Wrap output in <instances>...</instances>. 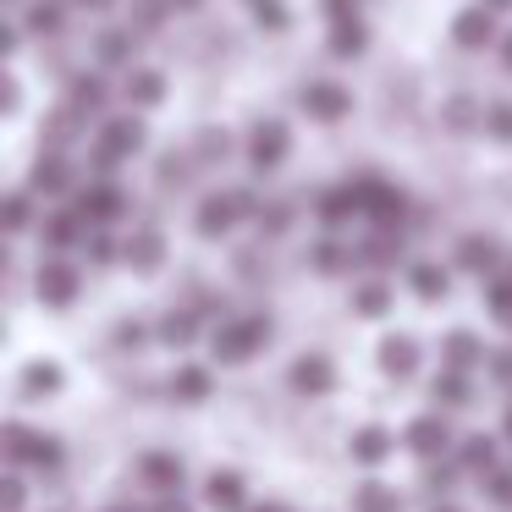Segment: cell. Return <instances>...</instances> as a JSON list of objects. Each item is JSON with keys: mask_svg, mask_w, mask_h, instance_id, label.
I'll use <instances>...</instances> for the list:
<instances>
[{"mask_svg": "<svg viewBox=\"0 0 512 512\" xmlns=\"http://www.w3.org/2000/svg\"><path fill=\"white\" fill-rule=\"evenodd\" d=\"M215 364H248L259 347H270V320L265 314H243V320H221L215 331Z\"/></svg>", "mask_w": 512, "mask_h": 512, "instance_id": "cell-1", "label": "cell"}, {"mask_svg": "<svg viewBox=\"0 0 512 512\" xmlns=\"http://www.w3.org/2000/svg\"><path fill=\"white\" fill-rule=\"evenodd\" d=\"M347 188H353V199H358V215H369L375 226H402L408 199H402L397 182H386V177H358V182H347Z\"/></svg>", "mask_w": 512, "mask_h": 512, "instance_id": "cell-2", "label": "cell"}, {"mask_svg": "<svg viewBox=\"0 0 512 512\" xmlns=\"http://www.w3.org/2000/svg\"><path fill=\"white\" fill-rule=\"evenodd\" d=\"M6 457H12L17 468H56L61 463V441L45 430H28V424H6Z\"/></svg>", "mask_w": 512, "mask_h": 512, "instance_id": "cell-3", "label": "cell"}, {"mask_svg": "<svg viewBox=\"0 0 512 512\" xmlns=\"http://www.w3.org/2000/svg\"><path fill=\"white\" fill-rule=\"evenodd\" d=\"M144 122L138 116H111V122L100 127V149H94V166L100 171H111L116 160H127V155H138L144 149Z\"/></svg>", "mask_w": 512, "mask_h": 512, "instance_id": "cell-4", "label": "cell"}, {"mask_svg": "<svg viewBox=\"0 0 512 512\" xmlns=\"http://www.w3.org/2000/svg\"><path fill=\"white\" fill-rule=\"evenodd\" d=\"M287 122H276V116H265V122L248 127V160H254V171H276L281 160H287Z\"/></svg>", "mask_w": 512, "mask_h": 512, "instance_id": "cell-5", "label": "cell"}, {"mask_svg": "<svg viewBox=\"0 0 512 512\" xmlns=\"http://www.w3.org/2000/svg\"><path fill=\"white\" fill-rule=\"evenodd\" d=\"M78 287H83V276L67 265V259H50V265H39V281H34L39 303H50V309H67V303L78 298Z\"/></svg>", "mask_w": 512, "mask_h": 512, "instance_id": "cell-6", "label": "cell"}, {"mask_svg": "<svg viewBox=\"0 0 512 512\" xmlns=\"http://www.w3.org/2000/svg\"><path fill=\"white\" fill-rule=\"evenodd\" d=\"M237 221H243V199H237V188L232 193H210V199L199 204V215H193L199 237H226Z\"/></svg>", "mask_w": 512, "mask_h": 512, "instance_id": "cell-7", "label": "cell"}, {"mask_svg": "<svg viewBox=\"0 0 512 512\" xmlns=\"http://www.w3.org/2000/svg\"><path fill=\"white\" fill-rule=\"evenodd\" d=\"M89 232H94V221L72 204V210H61V215H50V221H39V237H45V248H78V243H89Z\"/></svg>", "mask_w": 512, "mask_h": 512, "instance_id": "cell-8", "label": "cell"}, {"mask_svg": "<svg viewBox=\"0 0 512 512\" xmlns=\"http://www.w3.org/2000/svg\"><path fill=\"white\" fill-rule=\"evenodd\" d=\"M292 391L298 397H325V391L336 386V364L325 353H303V358H292Z\"/></svg>", "mask_w": 512, "mask_h": 512, "instance_id": "cell-9", "label": "cell"}, {"mask_svg": "<svg viewBox=\"0 0 512 512\" xmlns=\"http://www.w3.org/2000/svg\"><path fill=\"white\" fill-rule=\"evenodd\" d=\"M298 105L314 122H342V116L353 111V94H347L342 83H309V89L298 94Z\"/></svg>", "mask_w": 512, "mask_h": 512, "instance_id": "cell-10", "label": "cell"}, {"mask_svg": "<svg viewBox=\"0 0 512 512\" xmlns=\"http://www.w3.org/2000/svg\"><path fill=\"white\" fill-rule=\"evenodd\" d=\"M490 39H496V12H490L485 0L452 17V45H463V50H485Z\"/></svg>", "mask_w": 512, "mask_h": 512, "instance_id": "cell-11", "label": "cell"}, {"mask_svg": "<svg viewBox=\"0 0 512 512\" xmlns=\"http://www.w3.org/2000/svg\"><path fill=\"white\" fill-rule=\"evenodd\" d=\"M78 210H83V215H89V221H94V226H105V221H116V215H122V210H127V193H122V188H116V182H111V177H100V182H89V188H83V193H78Z\"/></svg>", "mask_w": 512, "mask_h": 512, "instance_id": "cell-12", "label": "cell"}, {"mask_svg": "<svg viewBox=\"0 0 512 512\" xmlns=\"http://www.w3.org/2000/svg\"><path fill=\"white\" fill-rule=\"evenodd\" d=\"M402 441H408L413 457H424V463H430V457H441L446 446H452V430H446L441 413H424V419L408 424V435H402Z\"/></svg>", "mask_w": 512, "mask_h": 512, "instance_id": "cell-13", "label": "cell"}, {"mask_svg": "<svg viewBox=\"0 0 512 512\" xmlns=\"http://www.w3.org/2000/svg\"><path fill=\"white\" fill-rule=\"evenodd\" d=\"M138 479H144L155 496H177V490H182L177 452H144V457H138Z\"/></svg>", "mask_w": 512, "mask_h": 512, "instance_id": "cell-14", "label": "cell"}, {"mask_svg": "<svg viewBox=\"0 0 512 512\" xmlns=\"http://www.w3.org/2000/svg\"><path fill=\"white\" fill-rule=\"evenodd\" d=\"M28 188L45 193V199H67V193H72V166H67V155H56V149H50V155H39Z\"/></svg>", "mask_w": 512, "mask_h": 512, "instance_id": "cell-15", "label": "cell"}, {"mask_svg": "<svg viewBox=\"0 0 512 512\" xmlns=\"http://www.w3.org/2000/svg\"><path fill=\"white\" fill-rule=\"evenodd\" d=\"M457 265L468 270V276H496L501 270V248H496V237H485V232H474V237H463L457 243Z\"/></svg>", "mask_w": 512, "mask_h": 512, "instance_id": "cell-16", "label": "cell"}, {"mask_svg": "<svg viewBox=\"0 0 512 512\" xmlns=\"http://www.w3.org/2000/svg\"><path fill=\"white\" fill-rule=\"evenodd\" d=\"M204 501H210L215 512H243V507H248V485H243V474H232V468L210 474V479H204Z\"/></svg>", "mask_w": 512, "mask_h": 512, "instance_id": "cell-17", "label": "cell"}, {"mask_svg": "<svg viewBox=\"0 0 512 512\" xmlns=\"http://www.w3.org/2000/svg\"><path fill=\"white\" fill-rule=\"evenodd\" d=\"M122 259H127L133 270H160V265H166V237L144 226V232H133V237L122 243Z\"/></svg>", "mask_w": 512, "mask_h": 512, "instance_id": "cell-18", "label": "cell"}, {"mask_svg": "<svg viewBox=\"0 0 512 512\" xmlns=\"http://www.w3.org/2000/svg\"><path fill=\"white\" fill-rule=\"evenodd\" d=\"M380 369H386L391 380H408L413 369H419V342H413V336H386V342H380Z\"/></svg>", "mask_w": 512, "mask_h": 512, "instance_id": "cell-19", "label": "cell"}, {"mask_svg": "<svg viewBox=\"0 0 512 512\" xmlns=\"http://www.w3.org/2000/svg\"><path fill=\"white\" fill-rule=\"evenodd\" d=\"M364 50H369L364 17H342V23H331V56H336V61H358Z\"/></svg>", "mask_w": 512, "mask_h": 512, "instance_id": "cell-20", "label": "cell"}, {"mask_svg": "<svg viewBox=\"0 0 512 512\" xmlns=\"http://www.w3.org/2000/svg\"><path fill=\"white\" fill-rule=\"evenodd\" d=\"M430 397L441 402V408H468V402H474V386H468V369H452V364H446L441 375H435Z\"/></svg>", "mask_w": 512, "mask_h": 512, "instance_id": "cell-21", "label": "cell"}, {"mask_svg": "<svg viewBox=\"0 0 512 512\" xmlns=\"http://www.w3.org/2000/svg\"><path fill=\"white\" fill-rule=\"evenodd\" d=\"M391 430H380V424H364V430H353V446H347V452L358 457V463H386L391 457Z\"/></svg>", "mask_w": 512, "mask_h": 512, "instance_id": "cell-22", "label": "cell"}, {"mask_svg": "<svg viewBox=\"0 0 512 512\" xmlns=\"http://www.w3.org/2000/svg\"><path fill=\"white\" fill-rule=\"evenodd\" d=\"M441 358H446L452 369H479V364H485V347H479L474 331H452V336L441 342Z\"/></svg>", "mask_w": 512, "mask_h": 512, "instance_id": "cell-23", "label": "cell"}, {"mask_svg": "<svg viewBox=\"0 0 512 512\" xmlns=\"http://www.w3.org/2000/svg\"><path fill=\"white\" fill-rule=\"evenodd\" d=\"M67 105L89 122V116H105V78H72Z\"/></svg>", "mask_w": 512, "mask_h": 512, "instance_id": "cell-24", "label": "cell"}, {"mask_svg": "<svg viewBox=\"0 0 512 512\" xmlns=\"http://www.w3.org/2000/svg\"><path fill=\"white\" fill-rule=\"evenodd\" d=\"M408 287H413V298H419V303H441L446 287H452V276H446L441 265H413L408 270Z\"/></svg>", "mask_w": 512, "mask_h": 512, "instance_id": "cell-25", "label": "cell"}, {"mask_svg": "<svg viewBox=\"0 0 512 512\" xmlns=\"http://www.w3.org/2000/svg\"><path fill=\"white\" fill-rule=\"evenodd\" d=\"M133 34L138 28H105V34L94 39V56H100L105 67H127V61H133Z\"/></svg>", "mask_w": 512, "mask_h": 512, "instance_id": "cell-26", "label": "cell"}, {"mask_svg": "<svg viewBox=\"0 0 512 512\" xmlns=\"http://www.w3.org/2000/svg\"><path fill=\"white\" fill-rule=\"evenodd\" d=\"M210 386H215L210 369H199V364H182L177 375H171V397H177V402H204V397H210Z\"/></svg>", "mask_w": 512, "mask_h": 512, "instance_id": "cell-27", "label": "cell"}, {"mask_svg": "<svg viewBox=\"0 0 512 512\" xmlns=\"http://www.w3.org/2000/svg\"><path fill=\"white\" fill-rule=\"evenodd\" d=\"M457 463H463L468 474H496V441H490V435H468V441L457 446Z\"/></svg>", "mask_w": 512, "mask_h": 512, "instance_id": "cell-28", "label": "cell"}, {"mask_svg": "<svg viewBox=\"0 0 512 512\" xmlns=\"http://www.w3.org/2000/svg\"><path fill=\"white\" fill-rule=\"evenodd\" d=\"M160 342H166V347H193V342H199V314L171 309L166 320H160Z\"/></svg>", "mask_w": 512, "mask_h": 512, "instance_id": "cell-29", "label": "cell"}, {"mask_svg": "<svg viewBox=\"0 0 512 512\" xmlns=\"http://www.w3.org/2000/svg\"><path fill=\"white\" fill-rule=\"evenodd\" d=\"M127 100L144 105V111H149V105H160V100H166V78H160V72H144V67L127 72Z\"/></svg>", "mask_w": 512, "mask_h": 512, "instance_id": "cell-30", "label": "cell"}, {"mask_svg": "<svg viewBox=\"0 0 512 512\" xmlns=\"http://www.w3.org/2000/svg\"><path fill=\"white\" fill-rule=\"evenodd\" d=\"M314 210H320V221L325 226H342L347 215H358V199H353V188H331V193H320V204H314Z\"/></svg>", "mask_w": 512, "mask_h": 512, "instance_id": "cell-31", "label": "cell"}, {"mask_svg": "<svg viewBox=\"0 0 512 512\" xmlns=\"http://www.w3.org/2000/svg\"><path fill=\"white\" fill-rule=\"evenodd\" d=\"M485 303H490V314L512 331V276H501V270H496V276L485 281Z\"/></svg>", "mask_w": 512, "mask_h": 512, "instance_id": "cell-32", "label": "cell"}, {"mask_svg": "<svg viewBox=\"0 0 512 512\" xmlns=\"http://www.w3.org/2000/svg\"><path fill=\"white\" fill-rule=\"evenodd\" d=\"M353 309L364 314V320H380V314L391 309V292L380 287V281H364V287H353Z\"/></svg>", "mask_w": 512, "mask_h": 512, "instance_id": "cell-33", "label": "cell"}, {"mask_svg": "<svg viewBox=\"0 0 512 512\" xmlns=\"http://www.w3.org/2000/svg\"><path fill=\"white\" fill-rule=\"evenodd\" d=\"M353 512H397V490H386V485H358V490H353Z\"/></svg>", "mask_w": 512, "mask_h": 512, "instance_id": "cell-34", "label": "cell"}, {"mask_svg": "<svg viewBox=\"0 0 512 512\" xmlns=\"http://www.w3.org/2000/svg\"><path fill=\"white\" fill-rule=\"evenodd\" d=\"M166 6L171 0H133V28L138 34H160L166 28Z\"/></svg>", "mask_w": 512, "mask_h": 512, "instance_id": "cell-35", "label": "cell"}, {"mask_svg": "<svg viewBox=\"0 0 512 512\" xmlns=\"http://www.w3.org/2000/svg\"><path fill=\"white\" fill-rule=\"evenodd\" d=\"M6 232L12 237L34 232V193H12V204H6Z\"/></svg>", "mask_w": 512, "mask_h": 512, "instance_id": "cell-36", "label": "cell"}, {"mask_svg": "<svg viewBox=\"0 0 512 512\" xmlns=\"http://www.w3.org/2000/svg\"><path fill=\"white\" fill-rule=\"evenodd\" d=\"M61 386V369L56 364H28L23 369V391L28 397H45V391H56Z\"/></svg>", "mask_w": 512, "mask_h": 512, "instance_id": "cell-37", "label": "cell"}, {"mask_svg": "<svg viewBox=\"0 0 512 512\" xmlns=\"http://www.w3.org/2000/svg\"><path fill=\"white\" fill-rule=\"evenodd\" d=\"M485 133H490V138H501V144H512V100L485 105Z\"/></svg>", "mask_w": 512, "mask_h": 512, "instance_id": "cell-38", "label": "cell"}, {"mask_svg": "<svg viewBox=\"0 0 512 512\" xmlns=\"http://www.w3.org/2000/svg\"><path fill=\"white\" fill-rule=\"evenodd\" d=\"M347 265H353V254H347V248H336V243L314 248V270H320V276H342Z\"/></svg>", "mask_w": 512, "mask_h": 512, "instance_id": "cell-39", "label": "cell"}, {"mask_svg": "<svg viewBox=\"0 0 512 512\" xmlns=\"http://www.w3.org/2000/svg\"><path fill=\"white\" fill-rule=\"evenodd\" d=\"M254 221H259V232H265V237H281L292 226V210H287V204H259Z\"/></svg>", "mask_w": 512, "mask_h": 512, "instance_id": "cell-40", "label": "cell"}, {"mask_svg": "<svg viewBox=\"0 0 512 512\" xmlns=\"http://www.w3.org/2000/svg\"><path fill=\"white\" fill-rule=\"evenodd\" d=\"M28 28H34V34H56V28H61V6H56V0L28 6Z\"/></svg>", "mask_w": 512, "mask_h": 512, "instance_id": "cell-41", "label": "cell"}, {"mask_svg": "<svg viewBox=\"0 0 512 512\" xmlns=\"http://www.w3.org/2000/svg\"><path fill=\"white\" fill-rule=\"evenodd\" d=\"M446 122H452V127H485V111H479V105L474 100H468V94H457V100L452 105H446Z\"/></svg>", "mask_w": 512, "mask_h": 512, "instance_id": "cell-42", "label": "cell"}, {"mask_svg": "<svg viewBox=\"0 0 512 512\" xmlns=\"http://www.w3.org/2000/svg\"><path fill=\"white\" fill-rule=\"evenodd\" d=\"M254 23L270 28V34H281V28H287V6H281V0H254Z\"/></svg>", "mask_w": 512, "mask_h": 512, "instance_id": "cell-43", "label": "cell"}, {"mask_svg": "<svg viewBox=\"0 0 512 512\" xmlns=\"http://www.w3.org/2000/svg\"><path fill=\"white\" fill-rule=\"evenodd\" d=\"M226 155H232V133L204 127V133H199V160H226Z\"/></svg>", "mask_w": 512, "mask_h": 512, "instance_id": "cell-44", "label": "cell"}, {"mask_svg": "<svg viewBox=\"0 0 512 512\" xmlns=\"http://www.w3.org/2000/svg\"><path fill=\"white\" fill-rule=\"evenodd\" d=\"M490 479V501L496 507H512V468H496V474H485Z\"/></svg>", "mask_w": 512, "mask_h": 512, "instance_id": "cell-45", "label": "cell"}, {"mask_svg": "<svg viewBox=\"0 0 512 512\" xmlns=\"http://www.w3.org/2000/svg\"><path fill=\"white\" fill-rule=\"evenodd\" d=\"M457 468H463V463H435V457H430V474H424V485H430L435 496H441V490L457 479Z\"/></svg>", "mask_w": 512, "mask_h": 512, "instance_id": "cell-46", "label": "cell"}, {"mask_svg": "<svg viewBox=\"0 0 512 512\" xmlns=\"http://www.w3.org/2000/svg\"><path fill=\"white\" fill-rule=\"evenodd\" d=\"M116 254H122V248H116L105 232H89V259H94V265H111Z\"/></svg>", "mask_w": 512, "mask_h": 512, "instance_id": "cell-47", "label": "cell"}, {"mask_svg": "<svg viewBox=\"0 0 512 512\" xmlns=\"http://www.w3.org/2000/svg\"><path fill=\"white\" fill-rule=\"evenodd\" d=\"M23 501H28V490H23V479H6V485H0V507H6V512H23Z\"/></svg>", "mask_w": 512, "mask_h": 512, "instance_id": "cell-48", "label": "cell"}, {"mask_svg": "<svg viewBox=\"0 0 512 512\" xmlns=\"http://www.w3.org/2000/svg\"><path fill=\"white\" fill-rule=\"evenodd\" d=\"M490 375H496L501 386H512V347H501V353H490Z\"/></svg>", "mask_w": 512, "mask_h": 512, "instance_id": "cell-49", "label": "cell"}, {"mask_svg": "<svg viewBox=\"0 0 512 512\" xmlns=\"http://www.w3.org/2000/svg\"><path fill=\"white\" fill-rule=\"evenodd\" d=\"M320 12L331 23H342V17H358V0H320Z\"/></svg>", "mask_w": 512, "mask_h": 512, "instance_id": "cell-50", "label": "cell"}, {"mask_svg": "<svg viewBox=\"0 0 512 512\" xmlns=\"http://www.w3.org/2000/svg\"><path fill=\"white\" fill-rule=\"evenodd\" d=\"M144 342V325H116V347H138Z\"/></svg>", "mask_w": 512, "mask_h": 512, "instance_id": "cell-51", "label": "cell"}, {"mask_svg": "<svg viewBox=\"0 0 512 512\" xmlns=\"http://www.w3.org/2000/svg\"><path fill=\"white\" fill-rule=\"evenodd\" d=\"M155 512H193V507H188L182 496H160V507H155Z\"/></svg>", "mask_w": 512, "mask_h": 512, "instance_id": "cell-52", "label": "cell"}, {"mask_svg": "<svg viewBox=\"0 0 512 512\" xmlns=\"http://www.w3.org/2000/svg\"><path fill=\"white\" fill-rule=\"evenodd\" d=\"M501 67H507V72H512V34H507V39H501Z\"/></svg>", "mask_w": 512, "mask_h": 512, "instance_id": "cell-53", "label": "cell"}, {"mask_svg": "<svg viewBox=\"0 0 512 512\" xmlns=\"http://www.w3.org/2000/svg\"><path fill=\"white\" fill-rule=\"evenodd\" d=\"M490 12H512V0H485Z\"/></svg>", "mask_w": 512, "mask_h": 512, "instance_id": "cell-54", "label": "cell"}, {"mask_svg": "<svg viewBox=\"0 0 512 512\" xmlns=\"http://www.w3.org/2000/svg\"><path fill=\"white\" fill-rule=\"evenodd\" d=\"M171 6H177V12H193V6H199V0H171Z\"/></svg>", "mask_w": 512, "mask_h": 512, "instance_id": "cell-55", "label": "cell"}, {"mask_svg": "<svg viewBox=\"0 0 512 512\" xmlns=\"http://www.w3.org/2000/svg\"><path fill=\"white\" fill-rule=\"evenodd\" d=\"M254 512H287V507H281V501H265V507H254Z\"/></svg>", "mask_w": 512, "mask_h": 512, "instance_id": "cell-56", "label": "cell"}, {"mask_svg": "<svg viewBox=\"0 0 512 512\" xmlns=\"http://www.w3.org/2000/svg\"><path fill=\"white\" fill-rule=\"evenodd\" d=\"M501 430H507V441H512V408H507V419H501Z\"/></svg>", "mask_w": 512, "mask_h": 512, "instance_id": "cell-57", "label": "cell"}, {"mask_svg": "<svg viewBox=\"0 0 512 512\" xmlns=\"http://www.w3.org/2000/svg\"><path fill=\"white\" fill-rule=\"evenodd\" d=\"M83 6H94V12H100V6H111V0H83Z\"/></svg>", "mask_w": 512, "mask_h": 512, "instance_id": "cell-58", "label": "cell"}, {"mask_svg": "<svg viewBox=\"0 0 512 512\" xmlns=\"http://www.w3.org/2000/svg\"><path fill=\"white\" fill-rule=\"evenodd\" d=\"M111 512H133V507H111Z\"/></svg>", "mask_w": 512, "mask_h": 512, "instance_id": "cell-59", "label": "cell"}, {"mask_svg": "<svg viewBox=\"0 0 512 512\" xmlns=\"http://www.w3.org/2000/svg\"><path fill=\"white\" fill-rule=\"evenodd\" d=\"M6 6H23V0H6Z\"/></svg>", "mask_w": 512, "mask_h": 512, "instance_id": "cell-60", "label": "cell"}, {"mask_svg": "<svg viewBox=\"0 0 512 512\" xmlns=\"http://www.w3.org/2000/svg\"><path fill=\"white\" fill-rule=\"evenodd\" d=\"M441 512H457V507H441Z\"/></svg>", "mask_w": 512, "mask_h": 512, "instance_id": "cell-61", "label": "cell"}, {"mask_svg": "<svg viewBox=\"0 0 512 512\" xmlns=\"http://www.w3.org/2000/svg\"><path fill=\"white\" fill-rule=\"evenodd\" d=\"M507 276H512V270H507Z\"/></svg>", "mask_w": 512, "mask_h": 512, "instance_id": "cell-62", "label": "cell"}]
</instances>
